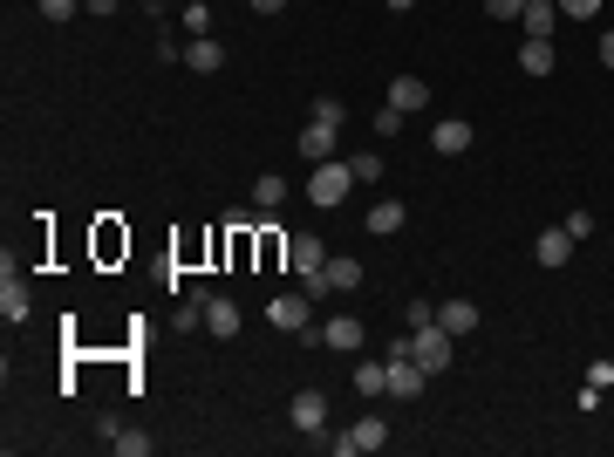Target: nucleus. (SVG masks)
Returning a JSON list of instances; mask_svg holds the SVG:
<instances>
[{"instance_id": "f257e3e1", "label": "nucleus", "mask_w": 614, "mask_h": 457, "mask_svg": "<svg viewBox=\"0 0 614 457\" xmlns=\"http://www.w3.org/2000/svg\"><path fill=\"white\" fill-rule=\"evenodd\" d=\"M348 191H355V164H348V157H328V164H314V178H307V198H314L321 212L348 205Z\"/></svg>"}, {"instance_id": "f03ea898", "label": "nucleus", "mask_w": 614, "mask_h": 457, "mask_svg": "<svg viewBox=\"0 0 614 457\" xmlns=\"http://www.w3.org/2000/svg\"><path fill=\"white\" fill-rule=\"evenodd\" d=\"M287 423H294L301 437H321V430H328V396H321V389H294V403H287Z\"/></svg>"}, {"instance_id": "7ed1b4c3", "label": "nucleus", "mask_w": 614, "mask_h": 457, "mask_svg": "<svg viewBox=\"0 0 614 457\" xmlns=\"http://www.w3.org/2000/svg\"><path fill=\"white\" fill-rule=\"evenodd\" d=\"M410 335H417V362H423V376L437 382L444 369H451V335H444L437 321H430V328H410Z\"/></svg>"}, {"instance_id": "20e7f679", "label": "nucleus", "mask_w": 614, "mask_h": 457, "mask_svg": "<svg viewBox=\"0 0 614 457\" xmlns=\"http://www.w3.org/2000/svg\"><path fill=\"white\" fill-rule=\"evenodd\" d=\"M423 362L417 355H389V396H396V403H410V396H423Z\"/></svg>"}, {"instance_id": "39448f33", "label": "nucleus", "mask_w": 614, "mask_h": 457, "mask_svg": "<svg viewBox=\"0 0 614 457\" xmlns=\"http://www.w3.org/2000/svg\"><path fill=\"white\" fill-rule=\"evenodd\" d=\"M471 137H478V130H471L464 116H444V123L430 130V144H437V157H464V151H471Z\"/></svg>"}, {"instance_id": "423d86ee", "label": "nucleus", "mask_w": 614, "mask_h": 457, "mask_svg": "<svg viewBox=\"0 0 614 457\" xmlns=\"http://www.w3.org/2000/svg\"><path fill=\"white\" fill-rule=\"evenodd\" d=\"M28 280H21V273L7 267V280H0V314H7V328H21V321H28Z\"/></svg>"}, {"instance_id": "0eeeda50", "label": "nucleus", "mask_w": 614, "mask_h": 457, "mask_svg": "<svg viewBox=\"0 0 614 457\" xmlns=\"http://www.w3.org/2000/svg\"><path fill=\"white\" fill-rule=\"evenodd\" d=\"M301 157L307 164H328V157H335V123H314V116H307L301 123Z\"/></svg>"}, {"instance_id": "6e6552de", "label": "nucleus", "mask_w": 614, "mask_h": 457, "mask_svg": "<svg viewBox=\"0 0 614 457\" xmlns=\"http://www.w3.org/2000/svg\"><path fill=\"white\" fill-rule=\"evenodd\" d=\"M321 260H328V246H321L314 232H294V239H287V267L294 273H321Z\"/></svg>"}, {"instance_id": "1a4fd4ad", "label": "nucleus", "mask_w": 614, "mask_h": 457, "mask_svg": "<svg viewBox=\"0 0 614 457\" xmlns=\"http://www.w3.org/2000/svg\"><path fill=\"white\" fill-rule=\"evenodd\" d=\"M321 342L335 348V355H355V348H362V321H355V314H335V321H321Z\"/></svg>"}, {"instance_id": "9d476101", "label": "nucleus", "mask_w": 614, "mask_h": 457, "mask_svg": "<svg viewBox=\"0 0 614 457\" xmlns=\"http://www.w3.org/2000/svg\"><path fill=\"white\" fill-rule=\"evenodd\" d=\"M423 103H430V82H423V76H396V82H389V110L410 116V110H423Z\"/></svg>"}, {"instance_id": "9b49d317", "label": "nucleus", "mask_w": 614, "mask_h": 457, "mask_svg": "<svg viewBox=\"0 0 614 457\" xmlns=\"http://www.w3.org/2000/svg\"><path fill=\"white\" fill-rule=\"evenodd\" d=\"M205 335H239V307L226 301V294H205Z\"/></svg>"}, {"instance_id": "f8f14e48", "label": "nucleus", "mask_w": 614, "mask_h": 457, "mask_svg": "<svg viewBox=\"0 0 614 457\" xmlns=\"http://www.w3.org/2000/svg\"><path fill=\"white\" fill-rule=\"evenodd\" d=\"M437 328H444L451 342L471 335V328H478V301H444V307H437Z\"/></svg>"}, {"instance_id": "ddd939ff", "label": "nucleus", "mask_w": 614, "mask_h": 457, "mask_svg": "<svg viewBox=\"0 0 614 457\" xmlns=\"http://www.w3.org/2000/svg\"><path fill=\"white\" fill-rule=\"evenodd\" d=\"M539 267H567V260H574V232L567 226H553V232H539Z\"/></svg>"}, {"instance_id": "4468645a", "label": "nucleus", "mask_w": 614, "mask_h": 457, "mask_svg": "<svg viewBox=\"0 0 614 457\" xmlns=\"http://www.w3.org/2000/svg\"><path fill=\"white\" fill-rule=\"evenodd\" d=\"M219 62H226V48H219L212 35H192V41H185V69H198V76H212Z\"/></svg>"}, {"instance_id": "2eb2a0df", "label": "nucleus", "mask_w": 614, "mask_h": 457, "mask_svg": "<svg viewBox=\"0 0 614 457\" xmlns=\"http://www.w3.org/2000/svg\"><path fill=\"white\" fill-rule=\"evenodd\" d=\"M519 69H526V76H553V41L526 35V41H519Z\"/></svg>"}, {"instance_id": "dca6fc26", "label": "nucleus", "mask_w": 614, "mask_h": 457, "mask_svg": "<svg viewBox=\"0 0 614 457\" xmlns=\"http://www.w3.org/2000/svg\"><path fill=\"white\" fill-rule=\"evenodd\" d=\"M553 21H560L553 0H526V14H519V28H526V35H546V41H553Z\"/></svg>"}, {"instance_id": "f3484780", "label": "nucleus", "mask_w": 614, "mask_h": 457, "mask_svg": "<svg viewBox=\"0 0 614 457\" xmlns=\"http://www.w3.org/2000/svg\"><path fill=\"white\" fill-rule=\"evenodd\" d=\"M103 444H110L116 457H144V451H151V437H144V430H116V423H103Z\"/></svg>"}, {"instance_id": "a211bd4d", "label": "nucleus", "mask_w": 614, "mask_h": 457, "mask_svg": "<svg viewBox=\"0 0 614 457\" xmlns=\"http://www.w3.org/2000/svg\"><path fill=\"white\" fill-rule=\"evenodd\" d=\"M355 396H369V403L389 396V362H362V369H355Z\"/></svg>"}, {"instance_id": "6ab92c4d", "label": "nucleus", "mask_w": 614, "mask_h": 457, "mask_svg": "<svg viewBox=\"0 0 614 457\" xmlns=\"http://www.w3.org/2000/svg\"><path fill=\"white\" fill-rule=\"evenodd\" d=\"M403 219H410V212H403V205H396V198H383V205H376V212H369V219H362V226L376 232V239H389V232H403Z\"/></svg>"}, {"instance_id": "aec40b11", "label": "nucleus", "mask_w": 614, "mask_h": 457, "mask_svg": "<svg viewBox=\"0 0 614 457\" xmlns=\"http://www.w3.org/2000/svg\"><path fill=\"white\" fill-rule=\"evenodd\" d=\"M348 437H355V451H383V444H389V423L376 417V410H369V417L355 423V430H348Z\"/></svg>"}, {"instance_id": "412c9836", "label": "nucleus", "mask_w": 614, "mask_h": 457, "mask_svg": "<svg viewBox=\"0 0 614 457\" xmlns=\"http://www.w3.org/2000/svg\"><path fill=\"white\" fill-rule=\"evenodd\" d=\"M253 205H260V212H273V205H287V178H253Z\"/></svg>"}, {"instance_id": "4be33fe9", "label": "nucleus", "mask_w": 614, "mask_h": 457, "mask_svg": "<svg viewBox=\"0 0 614 457\" xmlns=\"http://www.w3.org/2000/svg\"><path fill=\"white\" fill-rule=\"evenodd\" d=\"M348 164H355V185H376V178H383V157H376V151L348 157Z\"/></svg>"}, {"instance_id": "5701e85b", "label": "nucleus", "mask_w": 614, "mask_h": 457, "mask_svg": "<svg viewBox=\"0 0 614 457\" xmlns=\"http://www.w3.org/2000/svg\"><path fill=\"white\" fill-rule=\"evenodd\" d=\"M185 35H212V7H205V0L185 7Z\"/></svg>"}, {"instance_id": "b1692460", "label": "nucleus", "mask_w": 614, "mask_h": 457, "mask_svg": "<svg viewBox=\"0 0 614 457\" xmlns=\"http://www.w3.org/2000/svg\"><path fill=\"white\" fill-rule=\"evenodd\" d=\"M307 110H314V123H335V130H342V103H335V96H321V103H307Z\"/></svg>"}, {"instance_id": "393cba45", "label": "nucleus", "mask_w": 614, "mask_h": 457, "mask_svg": "<svg viewBox=\"0 0 614 457\" xmlns=\"http://www.w3.org/2000/svg\"><path fill=\"white\" fill-rule=\"evenodd\" d=\"M403 123H410V116H403V110H389V103H383V110H376V137H396Z\"/></svg>"}, {"instance_id": "a878e982", "label": "nucleus", "mask_w": 614, "mask_h": 457, "mask_svg": "<svg viewBox=\"0 0 614 457\" xmlns=\"http://www.w3.org/2000/svg\"><path fill=\"white\" fill-rule=\"evenodd\" d=\"M485 14H492V21H519V14H526V0H485Z\"/></svg>"}, {"instance_id": "bb28decb", "label": "nucleus", "mask_w": 614, "mask_h": 457, "mask_svg": "<svg viewBox=\"0 0 614 457\" xmlns=\"http://www.w3.org/2000/svg\"><path fill=\"white\" fill-rule=\"evenodd\" d=\"M560 14H567V21H594V14H601V0H560Z\"/></svg>"}, {"instance_id": "cd10ccee", "label": "nucleus", "mask_w": 614, "mask_h": 457, "mask_svg": "<svg viewBox=\"0 0 614 457\" xmlns=\"http://www.w3.org/2000/svg\"><path fill=\"white\" fill-rule=\"evenodd\" d=\"M403 321H410V328H430V321H437V307H430V301H410V307H403Z\"/></svg>"}, {"instance_id": "c85d7f7f", "label": "nucleus", "mask_w": 614, "mask_h": 457, "mask_svg": "<svg viewBox=\"0 0 614 457\" xmlns=\"http://www.w3.org/2000/svg\"><path fill=\"white\" fill-rule=\"evenodd\" d=\"M567 232H574V246H580V239H594V212H567Z\"/></svg>"}, {"instance_id": "c756f323", "label": "nucleus", "mask_w": 614, "mask_h": 457, "mask_svg": "<svg viewBox=\"0 0 614 457\" xmlns=\"http://www.w3.org/2000/svg\"><path fill=\"white\" fill-rule=\"evenodd\" d=\"M587 382H594V389H614V362H587Z\"/></svg>"}, {"instance_id": "7c9ffc66", "label": "nucleus", "mask_w": 614, "mask_h": 457, "mask_svg": "<svg viewBox=\"0 0 614 457\" xmlns=\"http://www.w3.org/2000/svg\"><path fill=\"white\" fill-rule=\"evenodd\" d=\"M76 7H82V0H41V14H48V21H69Z\"/></svg>"}, {"instance_id": "2f4dec72", "label": "nucleus", "mask_w": 614, "mask_h": 457, "mask_svg": "<svg viewBox=\"0 0 614 457\" xmlns=\"http://www.w3.org/2000/svg\"><path fill=\"white\" fill-rule=\"evenodd\" d=\"M246 7H253V14H280L287 0H246Z\"/></svg>"}, {"instance_id": "473e14b6", "label": "nucleus", "mask_w": 614, "mask_h": 457, "mask_svg": "<svg viewBox=\"0 0 614 457\" xmlns=\"http://www.w3.org/2000/svg\"><path fill=\"white\" fill-rule=\"evenodd\" d=\"M601 62H608V69H614V28H608V35H601Z\"/></svg>"}, {"instance_id": "72a5a7b5", "label": "nucleus", "mask_w": 614, "mask_h": 457, "mask_svg": "<svg viewBox=\"0 0 614 457\" xmlns=\"http://www.w3.org/2000/svg\"><path fill=\"white\" fill-rule=\"evenodd\" d=\"M82 7H89V14H116V0H82Z\"/></svg>"}, {"instance_id": "f704fd0d", "label": "nucleus", "mask_w": 614, "mask_h": 457, "mask_svg": "<svg viewBox=\"0 0 614 457\" xmlns=\"http://www.w3.org/2000/svg\"><path fill=\"white\" fill-rule=\"evenodd\" d=\"M389 7H396V14H410V7H417V0H389Z\"/></svg>"}]
</instances>
